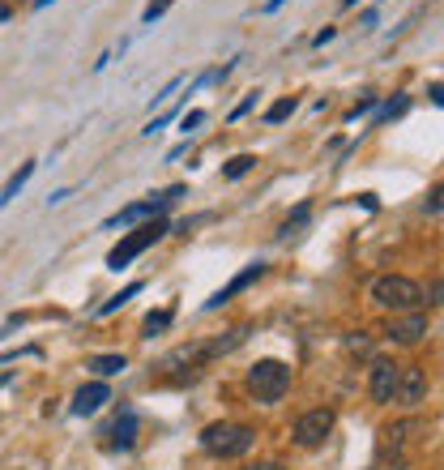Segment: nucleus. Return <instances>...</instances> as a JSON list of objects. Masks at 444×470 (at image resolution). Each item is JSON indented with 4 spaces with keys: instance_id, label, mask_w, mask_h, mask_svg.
Returning <instances> with one entry per match:
<instances>
[{
    "instance_id": "obj_1",
    "label": "nucleus",
    "mask_w": 444,
    "mask_h": 470,
    "mask_svg": "<svg viewBox=\"0 0 444 470\" xmlns=\"http://www.w3.org/2000/svg\"><path fill=\"white\" fill-rule=\"evenodd\" d=\"M368 295H372V304L376 308H385V312H415V308H423V287H419L415 278H406V274H380L372 278V287H368Z\"/></svg>"
},
{
    "instance_id": "obj_2",
    "label": "nucleus",
    "mask_w": 444,
    "mask_h": 470,
    "mask_svg": "<svg viewBox=\"0 0 444 470\" xmlns=\"http://www.w3.org/2000/svg\"><path fill=\"white\" fill-rule=\"evenodd\" d=\"M257 444V432L248 424H231V419H218V424H206L201 428V449L214 457H244Z\"/></svg>"
},
{
    "instance_id": "obj_3",
    "label": "nucleus",
    "mask_w": 444,
    "mask_h": 470,
    "mask_svg": "<svg viewBox=\"0 0 444 470\" xmlns=\"http://www.w3.org/2000/svg\"><path fill=\"white\" fill-rule=\"evenodd\" d=\"M248 389L257 402H282L287 398V389H291V368L282 360H257L248 368Z\"/></svg>"
},
{
    "instance_id": "obj_4",
    "label": "nucleus",
    "mask_w": 444,
    "mask_h": 470,
    "mask_svg": "<svg viewBox=\"0 0 444 470\" xmlns=\"http://www.w3.org/2000/svg\"><path fill=\"white\" fill-rule=\"evenodd\" d=\"M163 235H166V222H163V219H150L146 227L128 231L125 240H120V244H116V249L107 252V270H125V265L133 261V257H141V252L150 249V244H158Z\"/></svg>"
},
{
    "instance_id": "obj_5",
    "label": "nucleus",
    "mask_w": 444,
    "mask_h": 470,
    "mask_svg": "<svg viewBox=\"0 0 444 470\" xmlns=\"http://www.w3.org/2000/svg\"><path fill=\"white\" fill-rule=\"evenodd\" d=\"M428 333H431V321H428L423 308H415V312H398V317L385 325V338L388 342H398V346H419Z\"/></svg>"
},
{
    "instance_id": "obj_6",
    "label": "nucleus",
    "mask_w": 444,
    "mask_h": 470,
    "mask_svg": "<svg viewBox=\"0 0 444 470\" xmlns=\"http://www.w3.org/2000/svg\"><path fill=\"white\" fill-rule=\"evenodd\" d=\"M329 432H333V411L329 406L304 411V415L295 419V444H299V449H317V444H325Z\"/></svg>"
},
{
    "instance_id": "obj_7",
    "label": "nucleus",
    "mask_w": 444,
    "mask_h": 470,
    "mask_svg": "<svg viewBox=\"0 0 444 470\" xmlns=\"http://www.w3.org/2000/svg\"><path fill=\"white\" fill-rule=\"evenodd\" d=\"M393 402H402V406H423L428 402V373H423V363H402Z\"/></svg>"
},
{
    "instance_id": "obj_8",
    "label": "nucleus",
    "mask_w": 444,
    "mask_h": 470,
    "mask_svg": "<svg viewBox=\"0 0 444 470\" xmlns=\"http://www.w3.org/2000/svg\"><path fill=\"white\" fill-rule=\"evenodd\" d=\"M398 373H402V363H393V360H372L368 393H372L376 406H388V402H393V393H398Z\"/></svg>"
},
{
    "instance_id": "obj_9",
    "label": "nucleus",
    "mask_w": 444,
    "mask_h": 470,
    "mask_svg": "<svg viewBox=\"0 0 444 470\" xmlns=\"http://www.w3.org/2000/svg\"><path fill=\"white\" fill-rule=\"evenodd\" d=\"M163 209H166V201L163 197H150V201H133V206H125L120 214H111L103 227H128V222H146V219H163Z\"/></svg>"
},
{
    "instance_id": "obj_10",
    "label": "nucleus",
    "mask_w": 444,
    "mask_h": 470,
    "mask_svg": "<svg viewBox=\"0 0 444 470\" xmlns=\"http://www.w3.org/2000/svg\"><path fill=\"white\" fill-rule=\"evenodd\" d=\"M261 274H265V265H261V261H257V265H248L244 274H236V278H231V282H227V287H222V291H214V295H209V300H206V308H222V304H227V300H231V295H239V291H248V287H252V282H257V278H261Z\"/></svg>"
},
{
    "instance_id": "obj_11",
    "label": "nucleus",
    "mask_w": 444,
    "mask_h": 470,
    "mask_svg": "<svg viewBox=\"0 0 444 470\" xmlns=\"http://www.w3.org/2000/svg\"><path fill=\"white\" fill-rule=\"evenodd\" d=\"M103 402H111V389L103 381H90V385H82L73 393V415H95Z\"/></svg>"
},
{
    "instance_id": "obj_12",
    "label": "nucleus",
    "mask_w": 444,
    "mask_h": 470,
    "mask_svg": "<svg viewBox=\"0 0 444 470\" xmlns=\"http://www.w3.org/2000/svg\"><path fill=\"white\" fill-rule=\"evenodd\" d=\"M133 441H137V415L120 411V419L111 424V449H133Z\"/></svg>"
},
{
    "instance_id": "obj_13",
    "label": "nucleus",
    "mask_w": 444,
    "mask_h": 470,
    "mask_svg": "<svg viewBox=\"0 0 444 470\" xmlns=\"http://www.w3.org/2000/svg\"><path fill=\"white\" fill-rule=\"evenodd\" d=\"M35 167H39V163L30 158V163H22V167H17V171H14V176L5 180V189H0V206H9V201H14V197L22 193V189H26V180H30V176H35Z\"/></svg>"
},
{
    "instance_id": "obj_14",
    "label": "nucleus",
    "mask_w": 444,
    "mask_h": 470,
    "mask_svg": "<svg viewBox=\"0 0 444 470\" xmlns=\"http://www.w3.org/2000/svg\"><path fill=\"white\" fill-rule=\"evenodd\" d=\"M86 368L95 376H116V373H125L128 360L125 355H95V360H86Z\"/></svg>"
},
{
    "instance_id": "obj_15",
    "label": "nucleus",
    "mask_w": 444,
    "mask_h": 470,
    "mask_svg": "<svg viewBox=\"0 0 444 470\" xmlns=\"http://www.w3.org/2000/svg\"><path fill=\"white\" fill-rule=\"evenodd\" d=\"M171 317H176V308H158V312H150V317L141 321V338H154V333H163L166 325H171Z\"/></svg>"
},
{
    "instance_id": "obj_16",
    "label": "nucleus",
    "mask_w": 444,
    "mask_h": 470,
    "mask_svg": "<svg viewBox=\"0 0 444 470\" xmlns=\"http://www.w3.org/2000/svg\"><path fill=\"white\" fill-rule=\"evenodd\" d=\"M141 291V282H128L125 291H116V295H111L107 304H98V317H111V312H116V308H125L128 300H133V295H137Z\"/></svg>"
},
{
    "instance_id": "obj_17",
    "label": "nucleus",
    "mask_w": 444,
    "mask_h": 470,
    "mask_svg": "<svg viewBox=\"0 0 444 470\" xmlns=\"http://www.w3.org/2000/svg\"><path fill=\"white\" fill-rule=\"evenodd\" d=\"M299 107V103H295V95H287V98H278L274 107L265 111V125H282V120H291V111Z\"/></svg>"
},
{
    "instance_id": "obj_18",
    "label": "nucleus",
    "mask_w": 444,
    "mask_h": 470,
    "mask_svg": "<svg viewBox=\"0 0 444 470\" xmlns=\"http://www.w3.org/2000/svg\"><path fill=\"white\" fill-rule=\"evenodd\" d=\"M252 167H257V154H236L231 163L222 167V176H227V180H239V176H248Z\"/></svg>"
},
{
    "instance_id": "obj_19",
    "label": "nucleus",
    "mask_w": 444,
    "mask_h": 470,
    "mask_svg": "<svg viewBox=\"0 0 444 470\" xmlns=\"http://www.w3.org/2000/svg\"><path fill=\"white\" fill-rule=\"evenodd\" d=\"M406 107H410V98H406V95H398V98H388L385 107L376 111V120H372V125H385V120H393V116H402V111H406Z\"/></svg>"
},
{
    "instance_id": "obj_20",
    "label": "nucleus",
    "mask_w": 444,
    "mask_h": 470,
    "mask_svg": "<svg viewBox=\"0 0 444 470\" xmlns=\"http://www.w3.org/2000/svg\"><path fill=\"white\" fill-rule=\"evenodd\" d=\"M308 219H312V206H299V209H295V214H291V219L282 222V235H291L295 227H304Z\"/></svg>"
},
{
    "instance_id": "obj_21",
    "label": "nucleus",
    "mask_w": 444,
    "mask_h": 470,
    "mask_svg": "<svg viewBox=\"0 0 444 470\" xmlns=\"http://www.w3.org/2000/svg\"><path fill=\"white\" fill-rule=\"evenodd\" d=\"M376 103H380V98H376V95H363V98H359V103H355V107H350V111H347V120H359V116H368V111H372V107H376Z\"/></svg>"
},
{
    "instance_id": "obj_22",
    "label": "nucleus",
    "mask_w": 444,
    "mask_h": 470,
    "mask_svg": "<svg viewBox=\"0 0 444 470\" xmlns=\"http://www.w3.org/2000/svg\"><path fill=\"white\" fill-rule=\"evenodd\" d=\"M166 9H171V0H150V5H146V14H141V22H158Z\"/></svg>"
},
{
    "instance_id": "obj_23",
    "label": "nucleus",
    "mask_w": 444,
    "mask_h": 470,
    "mask_svg": "<svg viewBox=\"0 0 444 470\" xmlns=\"http://www.w3.org/2000/svg\"><path fill=\"white\" fill-rule=\"evenodd\" d=\"M201 125H206V111H201V107H197V111H188V116H184V120H180V128H184V133H193V128H201Z\"/></svg>"
},
{
    "instance_id": "obj_24",
    "label": "nucleus",
    "mask_w": 444,
    "mask_h": 470,
    "mask_svg": "<svg viewBox=\"0 0 444 470\" xmlns=\"http://www.w3.org/2000/svg\"><path fill=\"white\" fill-rule=\"evenodd\" d=\"M350 351H359V355H368V351H372V338H368V333H350Z\"/></svg>"
},
{
    "instance_id": "obj_25",
    "label": "nucleus",
    "mask_w": 444,
    "mask_h": 470,
    "mask_svg": "<svg viewBox=\"0 0 444 470\" xmlns=\"http://www.w3.org/2000/svg\"><path fill=\"white\" fill-rule=\"evenodd\" d=\"M180 82H184V77H171V82H166L163 90L154 95V103H163V98H171V95H176V90H180Z\"/></svg>"
},
{
    "instance_id": "obj_26",
    "label": "nucleus",
    "mask_w": 444,
    "mask_h": 470,
    "mask_svg": "<svg viewBox=\"0 0 444 470\" xmlns=\"http://www.w3.org/2000/svg\"><path fill=\"white\" fill-rule=\"evenodd\" d=\"M252 107H257V95H248V98H244V103H239V107L231 111V120H244V116H248Z\"/></svg>"
},
{
    "instance_id": "obj_27",
    "label": "nucleus",
    "mask_w": 444,
    "mask_h": 470,
    "mask_svg": "<svg viewBox=\"0 0 444 470\" xmlns=\"http://www.w3.org/2000/svg\"><path fill=\"white\" fill-rule=\"evenodd\" d=\"M428 209H431V214H440V189H431V197H428Z\"/></svg>"
},
{
    "instance_id": "obj_28",
    "label": "nucleus",
    "mask_w": 444,
    "mask_h": 470,
    "mask_svg": "<svg viewBox=\"0 0 444 470\" xmlns=\"http://www.w3.org/2000/svg\"><path fill=\"white\" fill-rule=\"evenodd\" d=\"M333 35H338V30H333V26H325V30H320V35H317V47H325V43H329Z\"/></svg>"
},
{
    "instance_id": "obj_29",
    "label": "nucleus",
    "mask_w": 444,
    "mask_h": 470,
    "mask_svg": "<svg viewBox=\"0 0 444 470\" xmlns=\"http://www.w3.org/2000/svg\"><path fill=\"white\" fill-rule=\"evenodd\" d=\"M252 470H287V466H282V462H257Z\"/></svg>"
},
{
    "instance_id": "obj_30",
    "label": "nucleus",
    "mask_w": 444,
    "mask_h": 470,
    "mask_svg": "<svg viewBox=\"0 0 444 470\" xmlns=\"http://www.w3.org/2000/svg\"><path fill=\"white\" fill-rule=\"evenodd\" d=\"M282 5H287V0H265V14H278Z\"/></svg>"
},
{
    "instance_id": "obj_31",
    "label": "nucleus",
    "mask_w": 444,
    "mask_h": 470,
    "mask_svg": "<svg viewBox=\"0 0 444 470\" xmlns=\"http://www.w3.org/2000/svg\"><path fill=\"white\" fill-rule=\"evenodd\" d=\"M47 5H56V0H35V9H47Z\"/></svg>"
},
{
    "instance_id": "obj_32",
    "label": "nucleus",
    "mask_w": 444,
    "mask_h": 470,
    "mask_svg": "<svg viewBox=\"0 0 444 470\" xmlns=\"http://www.w3.org/2000/svg\"><path fill=\"white\" fill-rule=\"evenodd\" d=\"M347 5H359V0H347Z\"/></svg>"
}]
</instances>
